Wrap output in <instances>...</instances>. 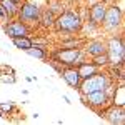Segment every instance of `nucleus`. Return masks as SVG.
Instances as JSON below:
<instances>
[{
    "label": "nucleus",
    "mask_w": 125,
    "mask_h": 125,
    "mask_svg": "<svg viewBox=\"0 0 125 125\" xmlns=\"http://www.w3.org/2000/svg\"><path fill=\"white\" fill-rule=\"evenodd\" d=\"M92 62L95 63L97 67H108L110 65V62H108V55H107V52L104 53H100V55H95V57H92Z\"/></svg>",
    "instance_id": "obj_20"
},
{
    "label": "nucleus",
    "mask_w": 125,
    "mask_h": 125,
    "mask_svg": "<svg viewBox=\"0 0 125 125\" xmlns=\"http://www.w3.org/2000/svg\"><path fill=\"white\" fill-rule=\"evenodd\" d=\"M60 75H62V78L68 83V87H72L73 90H78V85H80L82 78L78 75L77 67H63L62 72H60Z\"/></svg>",
    "instance_id": "obj_11"
},
{
    "label": "nucleus",
    "mask_w": 125,
    "mask_h": 125,
    "mask_svg": "<svg viewBox=\"0 0 125 125\" xmlns=\"http://www.w3.org/2000/svg\"><path fill=\"white\" fill-rule=\"evenodd\" d=\"M83 105L94 108L95 112L104 110L107 105H110V95H108V90H97L92 94H87V95H80Z\"/></svg>",
    "instance_id": "obj_6"
},
{
    "label": "nucleus",
    "mask_w": 125,
    "mask_h": 125,
    "mask_svg": "<svg viewBox=\"0 0 125 125\" xmlns=\"http://www.w3.org/2000/svg\"><path fill=\"white\" fill-rule=\"evenodd\" d=\"M107 52V43L104 40H88L85 45H83V53L90 55V57H95Z\"/></svg>",
    "instance_id": "obj_12"
},
{
    "label": "nucleus",
    "mask_w": 125,
    "mask_h": 125,
    "mask_svg": "<svg viewBox=\"0 0 125 125\" xmlns=\"http://www.w3.org/2000/svg\"><path fill=\"white\" fill-rule=\"evenodd\" d=\"M7 20H10V19H9V15H7V12L3 10V7L0 5V23H5Z\"/></svg>",
    "instance_id": "obj_21"
},
{
    "label": "nucleus",
    "mask_w": 125,
    "mask_h": 125,
    "mask_svg": "<svg viewBox=\"0 0 125 125\" xmlns=\"http://www.w3.org/2000/svg\"><path fill=\"white\" fill-rule=\"evenodd\" d=\"M110 104L118 105V107H125V87H124V82H120V85L114 88V95H112V98H110Z\"/></svg>",
    "instance_id": "obj_15"
},
{
    "label": "nucleus",
    "mask_w": 125,
    "mask_h": 125,
    "mask_svg": "<svg viewBox=\"0 0 125 125\" xmlns=\"http://www.w3.org/2000/svg\"><path fill=\"white\" fill-rule=\"evenodd\" d=\"M77 70H78V75H80V78L83 80V78L90 77V75H94V73H97L98 70H100V67H97L95 63L90 60V62H80L77 65Z\"/></svg>",
    "instance_id": "obj_14"
},
{
    "label": "nucleus",
    "mask_w": 125,
    "mask_h": 125,
    "mask_svg": "<svg viewBox=\"0 0 125 125\" xmlns=\"http://www.w3.org/2000/svg\"><path fill=\"white\" fill-rule=\"evenodd\" d=\"M107 43V55L110 65H118L125 62V40L122 35H112Z\"/></svg>",
    "instance_id": "obj_4"
},
{
    "label": "nucleus",
    "mask_w": 125,
    "mask_h": 125,
    "mask_svg": "<svg viewBox=\"0 0 125 125\" xmlns=\"http://www.w3.org/2000/svg\"><path fill=\"white\" fill-rule=\"evenodd\" d=\"M53 22H55V15L53 12L48 9H40V13H39V22L37 25H40L42 29H52L53 27Z\"/></svg>",
    "instance_id": "obj_13"
},
{
    "label": "nucleus",
    "mask_w": 125,
    "mask_h": 125,
    "mask_svg": "<svg viewBox=\"0 0 125 125\" xmlns=\"http://www.w3.org/2000/svg\"><path fill=\"white\" fill-rule=\"evenodd\" d=\"M12 2H15V3H17V5H20V3H22V2H23V0H12Z\"/></svg>",
    "instance_id": "obj_23"
},
{
    "label": "nucleus",
    "mask_w": 125,
    "mask_h": 125,
    "mask_svg": "<svg viewBox=\"0 0 125 125\" xmlns=\"http://www.w3.org/2000/svg\"><path fill=\"white\" fill-rule=\"evenodd\" d=\"M98 117H104L108 124L112 125H124L125 124V107H118V105H107L104 110L97 112Z\"/></svg>",
    "instance_id": "obj_9"
},
{
    "label": "nucleus",
    "mask_w": 125,
    "mask_h": 125,
    "mask_svg": "<svg viewBox=\"0 0 125 125\" xmlns=\"http://www.w3.org/2000/svg\"><path fill=\"white\" fill-rule=\"evenodd\" d=\"M39 13H40V7L37 3L23 0L19 5L17 19H20L22 22H25L30 27V25H37V22H39Z\"/></svg>",
    "instance_id": "obj_7"
},
{
    "label": "nucleus",
    "mask_w": 125,
    "mask_h": 125,
    "mask_svg": "<svg viewBox=\"0 0 125 125\" xmlns=\"http://www.w3.org/2000/svg\"><path fill=\"white\" fill-rule=\"evenodd\" d=\"M57 2H65V0H57Z\"/></svg>",
    "instance_id": "obj_25"
},
{
    "label": "nucleus",
    "mask_w": 125,
    "mask_h": 125,
    "mask_svg": "<svg viewBox=\"0 0 125 125\" xmlns=\"http://www.w3.org/2000/svg\"><path fill=\"white\" fill-rule=\"evenodd\" d=\"M12 112H17V108L13 107L12 102H2L0 104V117L2 118H7Z\"/></svg>",
    "instance_id": "obj_19"
},
{
    "label": "nucleus",
    "mask_w": 125,
    "mask_h": 125,
    "mask_svg": "<svg viewBox=\"0 0 125 125\" xmlns=\"http://www.w3.org/2000/svg\"><path fill=\"white\" fill-rule=\"evenodd\" d=\"M3 25V32H5V35H9V39H15V37H30V27L25 23V22H22L20 19L17 17H13V19L7 20L5 23H2Z\"/></svg>",
    "instance_id": "obj_8"
},
{
    "label": "nucleus",
    "mask_w": 125,
    "mask_h": 125,
    "mask_svg": "<svg viewBox=\"0 0 125 125\" xmlns=\"http://www.w3.org/2000/svg\"><path fill=\"white\" fill-rule=\"evenodd\" d=\"M110 87H112V80L108 77V73L98 70L97 73L83 78L80 82L78 92H80V95H87V94H92V92H97V90H108Z\"/></svg>",
    "instance_id": "obj_2"
},
{
    "label": "nucleus",
    "mask_w": 125,
    "mask_h": 125,
    "mask_svg": "<svg viewBox=\"0 0 125 125\" xmlns=\"http://www.w3.org/2000/svg\"><path fill=\"white\" fill-rule=\"evenodd\" d=\"M122 20H124V12H122V9L118 5H115V3H112L105 10V17H104V22H102V27L107 32L115 33L117 30L122 27Z\"/></svg>",
    "instance_id": "obj_5"
},
{
    "label": "nucleus",
    "mask_w": 125,
    "mask_h": 125,
    "mask_svg": "<svg viewBox=\"0 0 125 125\" xmlns=\"http://www.w3.org/2000/svg\"><path fill=\"white\" fill-rule=\"evenodd\" d=\"M27 53H29L30 57H33V58H39V60H47V57H48L47 48L40 47V45H35V43L27 50Z\"/></svg>",
    "instance_id": "obj_16"
},
{
    "label": "nucleus",
    "mask_w": 125,
    "mask_h": 125,
    "mask_svg": "<svg viewBox=\"0 0 125 125\" xmlns=\"http://www.w3.org/2000/svg\"><path fill=\"white\" fill-rule=\"evenodd\" d=\"M63 100H65V102H67V104H72V102H70V98H68L67 95H63Z\"/></svg>",
    "instance_id": "obj_22"
},
{
    "label": "nucleus",
    "mask_w": 125,
    "mask_h": 125,
    "mask_svg": "<svg viewBox=\"0 0 125 125\" xmlns=\"http://www.w3.org/2000/svg\"><path fill=\"white\" fill-rule=\"evenodd\" d=\"M53 27L57 30V33L73 35V33H78L82 30L83 20L80 17V13L75 12V10H63V12H60L55 17Z\"/></svg>",
    "instance_id": "obj_1"
},
{
    "label": "nucleus",
    "mask_w": 125,
    "mask_h": 125,
    "mask_svg": "<svg viewBox=\"0 0 125 125\" xmlns=\"http://www.w3.org/2000/svg\"><path fill=\"white\" fill-rule=\"evenodd\" d=\"M0 5H2V7H3V10L7 12L9 19H13V17H17L19 5H17L15 2H12V0H0Z\"/></svg>",
    "instance_id": "obj_17"
},
{
    "label": "nucleus",
    "mask_w": 125,
    "mask_h": 125,
    "mask_svg": "<svg viewBox=\"0 0 125 125\" xmlns=\"http://www.w3.org/2000/svg\"><path fill=\"white\" fill-rule=\"evenodd\" d=\"M52 58L62 67H77L80 62H83V50L80 47H62L52 53Z\"/></svg>",
    "instance_id": "obj_3"
},
{
    "label": "nucleus",
    "mask_w": 125,
    "mask_h": 125,
    "mask_svg": "<svg viewBox=\"0 0 125 125\" xmlns=\"http://www.w3.org/2000/svg\"><path fill=\"white\" fill-rule=\"evenodd\" d=\"M12 42H13V45L19 50H23V52H27L33 45V40L30 37H15V39H12Z\"/></svg>",
    "instance_id": "obj_18"
},
{
    "label": "nucleus",
    "mask_w": 125,
    "mask_h": 125,
    "mask_svg": "<svg viewBox=\"0 0 125 125\" xmlns=\"http://www.w3.org/2000/svg\"><path fill=\"white\" fill-rule=\"evenodd\" d=\"M105 10H107L105 2H97V3H94V5L90 7V10H88L90 25H94V27H102V22H104V17H105Z\"/></svg>",
    "instance_id": "obj_10"
},
{
    "label": "nucleus",
    "mask_w": 125,
    "mask_h": 125,
    "mask_svg": "<svg viewBox=\"0 0 125 125\" xmlns=\"http://www.w3.org/2000/svg\"><path fill=\"white\" fill-rule=\"evenodd\" d=\"M104 2H117V0H104Z\"/></svg>",
    "instance_id": "obj_24"
}]
</instances>
